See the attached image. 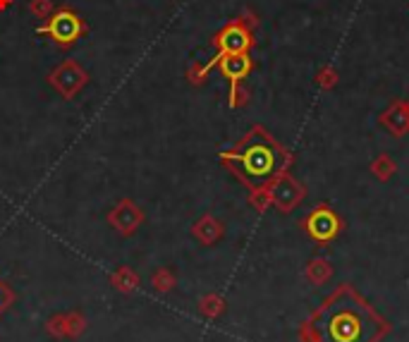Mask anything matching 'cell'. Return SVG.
Segmentation results:
<instances>
[{
  "label": "cell",
  "mask_w": 409,
  "mask_h": 342,
  "mask_svg": "<svg viewBox=\"0 0 409 342\" xmlns=\"http://www.w3.org/2000/svg\"><path fill=\"white\" fill-rule=\"evenodd\" d=\"M48 84L65 100H70V98H75L86 84H89V72H86L77 60H63V63H60L48 75Z\"/></svg>",
  "instance_id": "5"
},
{
  "label": "cell",
  "mask_w": 409,
  "mask_h": 342,
  "mask_svg": "<svg viewBox=\"0 0 409 342\" xmlns=\"http://www.w3.org/2000/svg\"><path fill=\"white\" fill-rule=\"evenodd\" d=\"M316 333L321 342H376L380 321L357 294L345 290L319 314Z\"/></svg>",
  "instance_id": "1"
},
{
  "label": "cell",
  "mask_w": 409,
  "mask_h": 342,
  "mask_svg": "<svg viewBox=\"0 0 409 342\" xmlns=\"http://www.w3.org/2000/svg\"><path fill=\"white\" fill-rule=\"evenodd\" d=\"M309 232H311V237H316V239H331L333 234L338 232V220H335L331 211L323 209L309 218Z\"/></svg>",
  "instance_id": "8"
},
{
  "label": "cell",
  "mask_w": 409,
  "mask_h": 342,
  "mask_svg": "<svg viewBox=\"0 0 409 342\" xmlns=\"http://www.w3.org/2000/svg\"><path fill=\"white\" fill-rule=\"evenodd\" d=\"M223 77L230 82V105H239V82L252 72V58L249 53H237V56H225L218 63Z\"/></svg>",
  "instance_id": "6"
},
{
  "label": "cell",
  "mask_w": 409,
  "mask_h": 342,
  "mask_svg": "<svg viewBox=\"0 0 409 342\" xmlns=\"http://www.w3.org/2000/svg\"><path fill=\"white\" fill-rule=\"evenodd\" d=\"M220 158L252 190L266 187L285 167V151L261 127H254L242 142L232 151H225Z\"/></svg>",
  "instance_id": "2"
},
{
  "label": "cell",
  "mask_w": 409,
  "mask_h": 342,
  "mask_svg": "<svg viewBox=\"0 0 409 342\" xmlns=\"http://www.w3.org/2000/svg\"><path fill=\"white\" fill-rule=\"evenodd\" d=\"M38 33L51 36V41L60 46V48H70L86 33V22L77 15L70 5H63L48 17V22L36 29Z\"/></svg>",
  "instance_id": "4"
},
{
  "label": "cell",
  "mask_w": 409,
  "mask_h": 342,
  "mask_svg": "<svg viewBox=\"0 0 409 342\" xmlns=\"http://www.w3.org/2000/svg\"><path fill=\"white\" fill-rule=\"evenodd\" d=\"M252 43H254L252 31L247 29L242 22H230L216 33V38H213V46H216V51H218L216 58H211L204 67H192V70L187 72V77H190L192 84H201L206 79V75L211 72V67L216 65L220 58L237 56V53H249Z\"/></svg>",
  "instance_id": "3"
},
{
  "label": "cell",
  "mask_w": 409,
  "mask_h": 342,
  "mask_svg": "<svg viewBox=\"0 0 409 342\" xmlns=\"http://www.w3.org/2000/svg\"><path fill=\"white\" fill-rule=\"evenodd\" d=\"M110 223L123 234H130L134 227L142 223V211H139L134 204H130V201H123V204L110 213Z\"/></svg>",
  "instance_id": "7"
},
{
  "label": "cell",
  "mask_w": 409,
  "mask_h": 342,
  "mask_svg": "<svg viewBox=\"0 0 409 342\" xmlns=\"http://www.w3.org/2000/svg\"><path fill=\"white\" fill-rule=\"evenodd\" d=\"M10 5H12V0H0V12H3V10H8Z\"/></svg>",
  "instance_id": "10"
},
{
  "label": "cell",
  "mask_w": 409,
  "mask_h": 342,
  "mask_svg": "<svg viewBox=\"0 0 409 342\" xmlns=\"http://www.w3.org/2000/svg\"><path fill=\"white\" fill-rule=\"evenodd\" d=\"M29 12L36 19H48L53 15V3L51 0H29Z\"/></svg>",
  "instance_id": "9"
}]
</instances>
